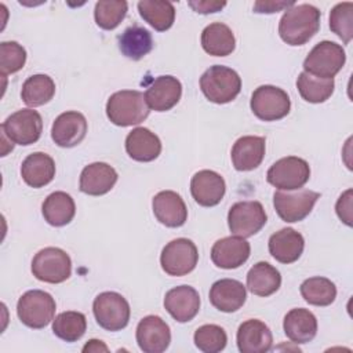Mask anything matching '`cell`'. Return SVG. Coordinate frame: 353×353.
Wrapping results in <instances>:
<instances>
[{"instance_id":"8992f818","label":"cell","mask_w":353,"mask_h":353,"mask_svg":"<svg viewBox=\"0 0 353 353\" xmlns=\"http://www.w3.org/2000/svg\"><path fill=\"white\" fill-rule=\"evenodd\" d=\"M92 312L97 323L106 331H120L130 321L131 309L127 299L114 291H105L95 296Z\"/></svg>"},{"instance_id":"d6a6232c","label":"cell","mask_w":353,"mask_h":353,"mask_svg":"<svg viewBox=\"0 0 353 353\" xmlns=\"http://www.w3.org/2000/svg\"><path fill=\"white\" fill-rule=\"evenodd\" d=\"M138 11L143 21L157 32L170 29L175 21V7L171 1L142 0L138 3Z\"/></svg>"},{"instance_id":"ffe728a7","label":"cell","mask_w":353,"mask_h":353,"mask_svg":"<svg viewBox=\"0 0 353 353\" xmlns=\"http://www.w3.org/2000/svg\"><path fill=\"white\" fill-rule=\"evenodd\" d=\"M156 219L167 228H179L188 219V208L183 199L174 190L159 192L152 201Z\"/></svg>"},{"instance_id":"f1b7e54d","label":"cell","mask_w":353,"mask_h":353,"mask_svg":"<svg viewBox=\"0 0 353 353\" xmlns=\"http://www.w3.org/2000/svg\"><path fill=\"white\" fill-rule=\"evenodd\" d=\"M201 47L210 55L226 57L234 51L236 39L228 25L214 22L204 28L201 33Z\"/></svg>"},{"instance_id":"7bdbcfd3","label":"cell","mask_w":353,"mask_h":353,"mask_svg":"<svg viewBox=\"0 0 353 353\" xmlns=\"http://www.w3.org/2000/svg\"><path fill=\"white\" fill-rule=\"evenodd\" d=\"M294 6V1H256L254 4V11L259 14H272L281 10H288Z\"/></svg>"},{"instance_id":"30bf717a","label":"cell","mask_w":353,"mask_h":353,"mask_svg":"<svg viewBox=\"0 0 353 353\" xmlns=\"http://www.w3.org/2000/svg\"><path fill=\"white\" fill-rule=\"evenodd\" d=\"M310 178L309 163L296 156H287L270 165L266 179L280 190H296L305 186Z\"/></svg>"},{"instance_id":"74e56055","label":"cell","mask_w":353,"mask_h":353,"mask_svg":"<svg viewBox=\"0 0 353 353\" xmlns=\"http://www.w3.org/2000/svg\"><path fill=\"white\" fill-rule=\"evenodd\" d=\"M128 4L124 0H101L94 8V18L99 28L112 30L117 28L124 19Z\"/></svg>"},{"instance_id":"44dd1931","label":"cell","mask_w":353,"mask_h":353,"mask_svg":"<svg viewBox=\"0 0 353 353\" xmlns=\"http://www.w3.org/2000/svg\"><path fill=\"white\" fill-rule=\"evenodd\" d=\"M116 170L108 163L97 161L85 165L80 174L79 188L90 196H102L112 190L117 182Z\"/></svg>"},{"instance_id":"7a4b0ae2","label":"cell","mask_w":353,"mask_h":353,"mask_svg":"<svg viewBox=\"0 0 353 353\" xmlns=\"http://www.w3.org/2000/svg\"><path fill=\"white\" fill-rule=\"evenodd\" d=\"M145 95L137 90H121L112 94L106 102L108 119L120 127L142 123L149 116Z\"/></svg>"},{"instance_id":"ba28073f","label":"cell","mask_w":353,"mask_h":353,"mask_svg":"<svg viewBox=\"0 0 353 353\" xmlns=\"http://www.w3.org/2000/svg\"><path fill=\"white\" fill-rule=\"evenodd\" d=\"M252 113L262 121H276L285 117L291 109L288 94L276 85H259L251 95Z\"/></svg>"},{"instance_id":"9c48e42d","label":"cell","mask_w":353,"mask_h":353,"mask_svg":"<svg viewBox=\"0 0 353 353\" xmlns=\"http://www.w3.org/2000/svg\"><path fill=\"white\" fill-rule=\"evenodd\" d=\"M319 199L320 193L309 189L279 190L273 194V205L284 222L294 223L305 219Z\"/></svg>"},{"instance_id":"484cf974","label":"cell","mask_w":353,"mask_h":353,"mask_svg":"<svg viewBox=\"0 0 353 353\" xmlns=\"http://www.w3.org/2000/svg\"><path fill=\"white\" fill-rule=\"evenodd\" d=\"M125 152L135 161H153L161 153V141L149 128L137 127L125 138Z\"/></svg>"},{"instance_id":"8d00e7d4","label":"cell","mask_w":353,"mask_h":353,"mask_svg":"<svg viewBox=\"0 0 353 353\" xmlns=\"http://www.w3.org/2000/svg\"><path fill=\"white\" fill-rule=\"evenodd\" d=\"M87 330V319L83 313L68 310L52 320V332L65 342L79 341Z\"/></svg>"},{"instance_id":"d4e9b609","label":"cell","mask_w":353,"mask_h":353,"mask_svg":"<svg viewBox=\"0 0 353 353\" xmlns=\"http://www.w3.org/2000/svg\"><path fill=\"white\" fill-rule=\"evenodd\" d=\"M266 141L263 137L245 135L239 138L232 148V163L237 171H251L261 165L265 157Z\"/></svg>"},{"instance_id":"d590c367","label":"cell","mask_w":353,"mask_h":353,"mask_svg":"<svg viewBox=\"0 0 353 353\" xmlns=\"http://www.w3.org/2000/svg\"><path fill=\"white\" fill-rule=\"evenodd\" d=\"M296 88L301 97L310 103L325 102L334 92V79H321L302 72L296 79Z\"/></svg>"},{"instance_id":"7402d4cb","label":"cell","mask_w":353,"mask_h":353,"mask_svg":"<svg viewBox=\"0 0 353 353\" xmlns=\"http://www.w3.org/2000/svg\"><path fill=\"white\" fill-rule=\"evenodd\" d=\"M237 347L241 353H265L272 349L273 336L269 327L256 319L240 324L237 330Z\"/></svg>"},{"instance_id":"5b68a950","label":"cell","mask_w":353,"mask_h":353,"mask_svg":"<svg viewBox=\"0 0 353 353\" xmlns=\"http://www.w3.org/2000/svg\"><path fill=\"white\" fill-rule=\"evenodd\" d=\"M345 62L346 54L342 46L324 40L317 43L305 58L303 72L321 79H334Z\"/></svg>"},{"instance_id":"6da1fadb","label":"cell","mask_w":353,"mask_h":353,"mask_svg":"<svg viewBox=\"0 0 353 353\" xmlns=\"http://www.w3.org/2000/svg\"><path fill=\"white\" fill-rule=\"evenodd\" d=\"M321 12L312 4H294L280 18L279 34L290 46H303L320 29Z\"/></svg>"},{"instance_id":"836d02e7","label":"cell","mask_w":353,"mask_h":353,"mask_svg":"<svg viewBox=\"0 0 353 353\" xmlns=\"http://www.w3.org/2000/svg\"><path fill=\"white\" fill-rule=\"evenodd\" d=\"M55 94V83L47 74H33L22 84L21 98L30 106L37 108L52 99Z\"/></svg>"},{"instance_id":"f6af8a7d","label":"cell","mask_w":353,"mask_h":353,"mask_svg":"<svg viewBox=\"0 0 353 353\" xmlns=\"http://www.w3.org/2000/svg\"><path fill=\"white\" fill-rule=\"evenodd\" d=\"M99 350L106 352L108 347L102 343V341H98V339L88 341V343L83 347V352H99Z\"/></svg>"},{"instance_id":"2e32d148","label":"cell","mask_w":353,"mask_h":353,"mask_svg":"<svg viewBox=\"0 0 353 353\" xmlns=\"http://www.w3.org/2000/svg\"><path fill=\"white\" fill-rule=\"evenodd\" d=\"M226 192L225 179L211 170H201L192 176L190 193L194 201L203 207H214L221 203Z\"/></svg>"},{"instance_id":"5bb4252c","label":"cell","mask_w":353,"mask_h":353,"mask_svg":"<svg viewBox=\"0 0 353 353\" xmlns=\"http://www.w3.org/2000/svg\"><path fill=\"white\" fill-rule=\"evenodd\" d=\"M135 336L139 349L145 353H161L171 342L168 324L154 314H149L138 323Z\"/></svg>"},{"instance_id":"f546056e","label":"cell","mask_w":353,"mask_h":353,"mask_svg":"<svg viewBox=\"0 0 353 353\" xmlns=\"http://www.w3.org/2000/svg\"><path fill=\"white\" fill-rule=\"evenodd\" d=\"M41 212L47 223L59 228L68 225L76 214V205L70 194L66 192H54L46 197Z\"/></svg>"},{"instance_id":"f35d334b","label":"cell","mask_w":353,"mask_h":353,"mask_svg":"<svg viewBox=\"0 0 353 353\" xmlns=\"http://www.w3.org/2000/svg\"><path fill=\"white\" fill-rule=\"evenodd\" d=\"M330 29L345 44H349L353 37V3L343 1L332 7L330 12Z\"/></svg>"},{"instance_id":"1f68e13d","label":"cell","mask_w":353,"mask_h":353,"mask_svg":"<svg viewBox=\"0 0 353 353\" xmlns=\"http://www.w3.org/2000/svg\"><path fill=\"white\" fill-rule=\"evenodd\" d=\"M119 48L124 57L138 61L152 51V33L137 25L130 26L119 36Z\"/></svg>"},{"instance_id":"ab89813d","label":"cell","mask_w":353,"mask_h":353,"mask_svg":"<svg viewBox=\"0 0 353 353\" xmlns=\"http://www.w3.org/2000/svg\"><path fill=\"white\" fill-rule=\"evenodd\" d=\"M194 345L204 353H218L225 349L228 335L225 330L216 324H204L199 327L193 335Z\"/></svg>"},{"instance_id":"603a6c76","label":"cell","mask_w":353,"mask_h":353,"mask_svg":"<svg viewBox=\"0 0 353 353\" xmlns=\"http://www.w3.org/2000/svg\"><path fill=\"white\" fill-rule=\"evenodd\" d=\"M269 252L280 263H292L298 261L305 248L303 236L292 228H283L269 239Z\"/></svg>"},{"instance_id":"9a60e30c","label":"cell","mask_w":353,"mask_h":353,"mask_svg":"<svg viewBox=\"0 0 353 353\" xmlns=\"http://www.w3.org/2000/svg\"><path fill=\"white\" fill-rule=\"evenodd\" d=\"M250 243L239 236L219 239L211 248V261L221 269H237L250 258Z\"/></svg>"},{"instance_id":"60d3db41","label":"cell","mask_w":353,"mask_h":353,"mask_svg":"<svg viewBox=\"0 0 353 353\" xmlns=\"http://www.w3.org/2000/svg\"><path fill=\"white\" fill-rule=\"evenodd\" d=\"M26 62V51L17 41H3L0 44L1 76L17 73Z\"/></svg>"},{"instance_id":"277c9868","label":"cell","mask_w":353,"mask_h":353,"mask_svg":"<svg viewBox=\"0 0 353 353\" xmlns=\"http://www.w3.org/2000/svg\"><path fill=\"white\" fill-rule=\"evenodd\" d=\"M55 309L54 298L41 290L26 291L17 303V314L22 324L34 330L48 325L54 320Z\"/></svg>"},{"instance_id":"3957f363","label":"cell","mask_w":353,"mask_h":353,"mask_svg":"<svg viewBox=\"0 0 353 353\" xmlns=\"http://www.w3.org/2000/svg\"><path fill=\"white\" fill-rule=\"evenodd\" d=\"M200 88L210 102L228 103L240 94L241 79L232 68L214 65L201 74Z\"/></svg>"},{"instance_id":"8fae6325","label":"cell","mask_w":353,"mask_h":353,"mask_svg":"<svg viewBox=\"0 0 353 353\" xmlns=\"http://www.w3.org/2000/svg\"><path fill=\"white\" fill-rule=\"evenodd\" d=\"M43 131V119L37 110L21 109L1 124V134L11 143L28 146L39 141Z\"/></svg>"},{"instance_id":"4dcf8cb0","label":"cell","mask_w":353,"mask_h":353,"mask_svg":"<svg viewBox=\"0 0 353 353\" xmlns=\"http://www.w3.org/2000/svg\"><path fill=\"white\" fill-rule=\"evenodd\" d=\"M281 285L280 272L268 262L255 263L247 273V288L258 296H269Z\"/></svg>"},{"instance_id":"b9f144b4","label":"cell","mask_w":353,"mask_h":353,"mask_svg":"<svg viewBox=\"0 0 353 353\" xmlns=\"http://www.w3.org/2000/svg\"><path fill=\"white\" fill-rule=\"evenodd\" d=\"M352 200H353V190L347 189L339 196L335 204L336 215L347 226H352Z\"/></svg>"},{"instance_id":"4316f807","label":"cell","mask_w":353,"mask_h":353,"mask_svg":"<svg viewBox=\"0 0 353 353\" xmlns=\"http://www.w3.org/2000/svg\"><path fill=\"white\" fill-rule=\"evenodd\" d=\"M21 176L28 186L34 189L43 188L54 179L55 163L47 153L34 152L22 161Z\"/></svg>"},{"instance_id":"ee69618b","label":"cell","mask_w":353,"mask_h":353,"mask_svg":"<svg viewBox=\"0 0 353 353\" xmlns=\"http://www.w3.org/2000/svg\"><path fill=\"white\" fill-rule=\"evenodd\" d=\"M196 12L199 14H211L221 11L226 3L225 1H208V0H197V1H189L188 3Z\"/></svg>"},{"instance_id":"cb8c5ba5","label":"cell","mask_w":353,"mask_h":353,"mask_svg":"<svg viewBox=\"0 0 353 353\" xmlns=\"http://www.w3.org/2000/svg\"><path fill=\"white\" fill-rule=\"evenodd\" d=\"M247 299V290L243 283L234 279H221L210 288L211 305L223 312L232 313L239 310Z\"/></svg>"},{"instance_id":"e0dca14e","label":"cell","mask_w":353,"mask_h":353,"mask_svg":"<svg viewBox=\"0 0 353 353\" xmlns=\"http://www.w3.org/2000/svg\"><path fill=\"white\" fill-rule=\"evenodd\" d=\"M87 128L84 114L76 110L63 112L52 123L51 138L61 148H73L84 139Z\"/></svg>"},{"instance_id":"d6986e66","label":"cell","mask_w":353,"mask_h":353,"mask_svg":"<svg viewBox=\"0 0 353 353\" xmlns=\"http://www.w3.org/2000/svg\"><path fill=\"white\" fill-rule=\"evenodd\" d=\"M182 84L170 74L156 77L145 92V99L149 109L156 112H165L172 109L181 99Z\"/></svg>"},{"instance_id":"83f0119b","label":"cell","mask_w":353,"mask_h":353,"mask_svg":"<svg viewBox=\"0 0 353 353\" xmlns=\"http://www.w3.org/2000/svg\"><path fill=\"white\" fill-rule=\"evenodd\" d=\"M283 328L287 338L294 343H307L317 334V319L307 309H291L284 316Z\"/></svg>"},{"instance_id":"ac0fdd59","label":"cell","mask_w":353,"mask_h":353,"mask_svg":"<svg viewBox=\"0 0 353 353\" xmlns=\"http://www.w3.org/2000/svg\"><path fill=\"white\" fill-rule=\"evenodd\" d=\"M164 307L178 323H188L200 310V295L190 285L174 287L164 296Z\"/></svg>"},{"instance_id":"52a82bcc","label":"cell","mask_w":353,"mask_h":353,"mask_svg":"<svg viewBox=\"0 0 353 353\" xmlns=\"http://www.w3.org/2000/svg\"><path fill=\"white\" fill-rule=\"evenodd\" d=\"M32 273L37 280L44 283H63L72 273L70 256L58 247H46L34 255L32 261Z\"/></svg>"},{"instance_id":"e575fe53","label":"cell","mask_w":353,"mask_h":353,"mask_svg":"<svg viewBox=\"0 0 353 353\" xmlns=\"http://www.w3.org/2000/svg\"><path fill=\"white\" fill-rule=\"evenodd\" d=\"M302 298L313 306H328L336 298L335 284L321 276L306 279L299 287Z\"/></svg>"},{"instance_id":"7c38bea8","label":"cell","mask_w":353,"mask_h":353,"mask_svg":"<svg viewBox=\"0 0 353 353\" xmlns=\"http://www.w3.org/2000/svg\"><path fill=\"white\" fill-rule=\"evenodd\" d=\"M199 262V251L189 239L179 237L171 240L161 251L160 265L170 276H185L190 273Z\"/></svg>"},{"instance_id":"4fadbf2b","label":"cell","mask_w":353,"mask_h":353,"mask_svg":"<svg viewBox=\"0 0 353 353\" xmlns=\"http://www.w3.org/2000/svg\"><path fill=\"white\" fill-rule=\"evenodd\" d=\"M268 216L259 201H237L228 212V225L232 234L247 239L256 234L266 223Z\"/></svg>"}]
</instances>
